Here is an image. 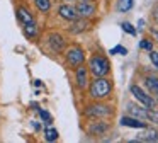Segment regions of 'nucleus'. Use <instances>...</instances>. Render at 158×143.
<instances>
[{"label": "nucleus", "mask_w": 158, "mask_h": 143, "mask_svg": "<svg viewBox=\"0 0 158 143\" xmlns=\"http://www.w3.org/2000/svg\"><path fill=\"white\" fill-rule=\"evenodd\" d=\"M56 15H58L61 20H65V22H72V20H75L77 17H78V14H77V9H75L73 3L61 2L58 7H56Z\"/></svg>", "instance_id": "11"}, {"label": "nucleus", "mask_w": 158, "mask_h": 143, "mask_svg": "<svg viewBox=\"0 0 158 143\" xmlns=\"http://www.w3.org/2000/svg\"><path fill=\"white\" fill-rule=\"evenodd\" d=\"M121 27H123V31H124V32L131 34V36H136V29H134V27L131 26L129 22H123V24H121Z\"/></svg>", "instance_id": "25"}, {"label": "nucleus", "mask_w": 158, "mask_h": 143, "mask_svg": "<svg viewBox=\"0 0 158 143\" xmlns=\"http://www.w3.org/2000/svg\"><path fill=\"white\" fill-rule=\"evenodd\" d=\"M60 2H68V3H75L77 0H60Z\"/></svg>", "instance_id": "30"}, {"label": "nucleus", "mask_w": 158, "mask_h": 143, "mask_svg": "<svg viewBox=\"0 0 158 143\" xmlns=\"http://www.w3.org/2000/svg\"><path fill=\"white\" fill-rule=\"evenodd\" d=\"M68 24H70L68 32L73 34V36H78V34H83L92 29V19H85V17H77L75 20H72Z\"/></svg>", "instance_id": "10"}, {"label": "nucleus", "mask_w": 158, "mask_h": 143, "mask_svg": "<svg viewBox=\"0 0 158 143\" xmlns=\"http://www.w3.org/2000/svg\"><path fill=\"white\" fill-rule=\"evenodd\" d=\"M114 84L109 77H94L90 78V84L87 87L90 101H106L112 95Z\"/></svg>", "instance_id": "1"}, {"label": "nucleus", "mask_w": 158, "mask_h": 143, "mask_svg": "<svg viewBox=\"0 0 158 143\" xmlns=\"http://www.w3.org/2000/svg\"><path fill=\"white\" fill-rule=\"evenodd\" d=\"M136 141H158V131L155 128L146 126V128H143V131L138 135Z\"/></svg>", "instance_id": "17"}, {"label": "nucleus", "mask_w": 158, "mask_h": 143, "mask_svg": "<svg viewBox=\"0 0 158 143\" xmlns=\"http://www.w3.org/2000/svg\"><path fill=\"white\" fill-rule=\"evenodd\" d=\"M110 129H112V123L109 119H87L85 126H83V131L89 138H104L106 135H109Z\"/></svg>", "instance_id": "5"}, {"label": "nucleus", "mask_w": 158, "mask_h": 143, "mask_svg": "<svg viewBox=\"0 0 158 143\" xmlns=\"http://www.w3.org/2000/svg\"><path fill=\"white\" fill-rule=\"evenodd\" d=\"M15 17H17V20H19L21 26H26V24H31V22H34V20H38L34 17V14H32L26 5H17L15 7Z\"/></svg>", "instance_id": "12"}, {"label": "nucleus", "mask_w": 158, "mask_h": 143, "mask_svg": "<svg viewBox=\"0 0 158 143\" xmlns=\"http://www.w3.org/2000/svg\"><path fill=\"white\" fill-rule=\"evenodd\" d=\"M143 84H144V89H146L151 95L158 97V77L156 75H146V77L143 78Z\"/></svg>", "instance_id": "16"}, {"label": "nucleus", "mask_w": 158, "mask_h": 143, "mask_svg": "<svg viewBox=\"0 0 158 143\" xmlns=\"http://www.w3.org/2000/svg\"><path fill=\"white\" fill-rule=\"evenodd\" d=\"M63 58H65V67L68 70H75L77 67H80V65H83L87 61L85 50L77 43H72L66 46L65 53H63Z\"/></svg>", "instance_id": "6"}, {"label": "nucleus", "mask_w": 158, "mask_h": 143, "mask_svg": "<svg viewBox=\"0 0 158 143\" xmlns=\"http://www.w3.org/2000/svg\"><path fill=\"white\" fill-rule=\"evenodd\" d=\"M148 121L158 126V109H148Z\"/></svg>", "instance_id": "23"}, {"label": "nucleus", "mask_w": 158, "mask_h": 143, "mask_svg": "<svg viewBox=\"0 0 158 143\" xmlns=\"http://www.w3.org/2000/svg\"><path fill=\"white\" fill-rule=\"evenodd\" d=\"M114 107L104 101H92L83 106L82 114L85 119H112Z\"/></svg>", "instance_id": "3"}, {"label": "nucleus", "mask_w": 158, "mask_h": 143, "mask_svg": "<svg viewBox=\"0 0 158 143\" xmlns=\"http://www.w3.org/2000/svg\"><path fill=\"white\" fill-rule=\"evenodd\" d=\"M75 9L78 17H85V19H94L97 15V2H87V0H77Z\"/></svg>", "instance_id": "9"}, {"label": "nucleus", "mask_w": 158, "mask_h": 143, "mask_svg": "<svg viewBox=\"0 0 158 143\" xmlns=\"http://www.w3.org/2000/svg\"><path fill=\"white\" fill-rule=\"evenodd\" d=\"M22 34H24L29 41H38L39 36H41V27H39V22H38V20H34V22H31V24L22 26Z\"/></svg>", "instance_id": "14"}, {"label": "nucleus", "mask_w": 158, "mask_h": 143, "mask_svg": "<svg viewBox=\"0 0 158 143\" xmlns=\"http://www.w3.org/2000/svg\"><path fill=\"white\" fill-rule=\"evenodd\" d=\"M43 39V48L48 51L51 56H63L66 46H68V39L66 36L61 32V31H48L44 36L41 37Z\"/></svg>", "instance_id": "2"}, {"label": "nucleus", "mask_w": 158, "mask_h": 143, "mask_svg": "<svg viewBox=\"0 0 158 143\" xmlns=\"http://www.w3.org/2000/svg\"><path fill=\"white\" fill-rule=\"evenodd\" d=\"M148 58H150V61L153 63V67L158 70V51H155V50L148 51Z\"/></svg>", "instance_id": "24"}, {"label": "nucleus", "mask_w": 158, "mask_h": 143, "mask_svg": "<svg viewBox=\"0 0 158 143\" xmlns=\"http://www.w3.org/2000/svg\"><path fill=\"white\" fill-rule=\"evenodd\" d=\"M129 92H131V95L134 97V101H136L138 104H141L143 107H146V109H156L158 107L156 97L151 95L148 90H144L143 87H139L138 84H131Z\"/></svg>", "instance_id": "7"}, {"label": "nucleus", "mask_w": 158, "mask_h": 143, "mask_svg": "<svg viewBox=\"0 0 158 143\" xmlns=\"http://www.w3.org/2000/svg\"><path fill=\"white\" fill-rule=\"evenodd\" d=\"M44 140L46 141H56V140H58V129L49 124L48 128L44 129Z\"/></svg>", "instance_id": "20"}, {"label": "nucleus", "mask_w": 158, "mask_h": 143, "mask_svg": "<svg viewBox=\"0 0 158 143\" xmlns=\"http://www.w3.org/2000/svg\"><path fill=\"white\" fill-rule=\"evenodd\" d=\"M87 2H97V0H87Z\"/></svg>", "instance_id": "31"}, {"label": "nucleus", "mask_w": 158, "mask_h": 143, "mask_svg": "<svg viewBox=\"0 0 158 143\" xmlns=\"http://www.w3.org/2000/svg\"><path fill=\"white\" fill-rule=\"evenodd\" d=\"M32 3H34V9L43 15H48L53 10V0H32Z\"/></svg>", "instance_id": "18"}, {"label": "nucleus", "mask_w": 158, "mask_h": 143, "mask_svg": "<svg viewBox=\"0 0 158 143\" xmlns=\"http://www.w3.org/2000/svg\"><path fill=\"white\" fill-rule=\"evenodd\" d=\"M110 54H127V50L124 46H116L110 50Z\"/></svg>", "instance_id": "26"}, {"label": "nucleus", "mask_w": 158, "mask_h": 143, "mask_svg": "<svg viewBox=\"0 0 158 143\" xmlns=\"http://www.w3.org/2000/svg\"><path fill=\"white\" fill-rule=\"evenodd\" d=\"M87 68L90 72V77H109L110 73V61L104 53H92L87 60Z\"/></svg>", "instance_id": "4"}, {"label": "nucleus", "mask_w": 158, "mask_h": 143, "mask_svg": "<svg viewBox=\"0 0 158 143\" xmlns=\"http://www.w3.org/2000/svg\"><path fill=\"white\" fill-rule=\"evenodd\" d=\"M153 19H155V22L158 24V5L153 9Z\"/></svg>", "instance_id": "29"}, {"label": "nucleus", "mask_w": 158, "mask_h": 143, "mask_svg": "<svg viewBox=\"0 0 158 143\" xmlns=\"http://www.w3.org/2000/svg\"><path fill=\"white\" fill-rule=\"evenodd\" d=\"M139 50H144V51H151L153 50V39H141L139 41Z\"/></svg>", "instance_id": "22"}, {"label": "nucleus", "mask_w": 158, "mask_h": 143, "mask_svg": "<svg viewBox=\"0 0 158 143\" xmlns=\"http://www.w3.org/2000/svg\"><path fill=\"white\" fill-rule=\"evenodd\" d=\"M31 124H32V128H34L36 131H41V129H43L41 123H39V124H38V123H36V119H32V121H31Z\"/></svg>", "instance_id": "28"}, {"label": "nucleus", "mask_w": 158, "mask_h": 143, "mask_svg": "<svg viewBox=\"0 0 158 143\" xmlns=\"http://www.w3.org/2000/svg\"><path fill=\"white\" fill-rule=\"evenodd\" d=\"M150 34H151V37H153V39L158 43V29H153V27H151V29H150Z\"/></svg>", "instance_id": "27"}, {"label": "nucleus", "mask_w": 158, "mask_h": 143, "mask_svg": "<svg viewBox=\"0 0 158 143\" xmlns=\"http://www.w3.org/2000/svg\"><path fill=\"white\" fill-rule=\"evenodd\" d=\"M134 0H117L116 2V10L119 14H127L129 10H133Z\"/></svg>", "instance_id": "19"}, {"label": "nucleus", "mask_w": 158, "mask_h": 143, "mask_svg": "<svg viewBox=\"0 0 158 143\" xmlns=\"http://www.w3.org/2000/svg\"><path fill=\"white\" fill-rule=\"evenodd\" d=\"M72 72H73V85H75L80 92L87 90V87H89V84H90V72H89V68H87V65L83 63Z\"/></svg>", "instance_id": "8"}, {"label": "nucleus", "mask_w": 158, "mask_h": 143, "mask_svg": "<svg viewBox=\"0 0 158 143\" xmlns=\"http://www.w3.org/2000/svg\"><path fill=\"white\" fill-rule=\"evenodd\" d=\"M126 112L129 116H134L138 119H143V121H148V109L143 107L141 104H134V102H127L126 104Z\"/></svg>", "instance_id": "13"}, {"label": "nucleus", "mask_w": 158, "mask_h": 143, "mask_svg": "<svg viewBox=\"0 0 158 143\" xmlns=\"http://www.w3.org/2000/svg\"><path fill=\"white\" fill-rule=\"evenodd\" d=\"M38 112H39V118L43 119V123H46V124H51V121H53V118H51V114H49L46 109H38Z\"/></svg>", "instance_id": "21"}, {"label": "nucleus", "mask_w": 158, "mask_h": 143, "mask_svg": "<svg viewBox=\"0 0 158 143\" xmlns=\"http://www.w3.org/2000/svg\"><path fill=\"white\" fill-rule=\"evenodd\" d=\"M121 126H126V128H136V129H143L148 126V121H143V119H138L134 116H123L121 118Z\"/></svg>", "instance_id": "15"}]
</instances>
